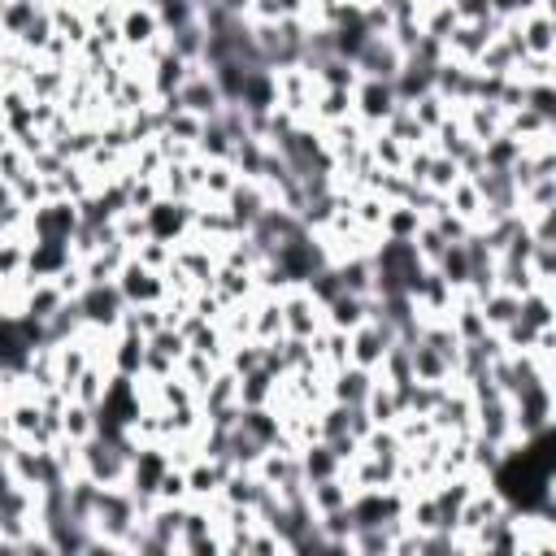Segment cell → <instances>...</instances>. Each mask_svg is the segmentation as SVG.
<instances>
[{
	"mask_svg": "<svg viewBox=\"0 0 556 556\" xmlns=\"http://www.w3.org/2000/svg\"><path fill=\"white\" fill-rule=\"evenodd\" d=\"M78 308H83V321H87L91 330H109V334H113V330L122 326L130 300H126L122 282L113 278V282H87L83 295H78Z\"/></svg>",
	"mask_w": 556,
	"mask_h": 556,
	"instance_id": "cell-1",
	"label": "cell"
},
{
	"mask_svg": "<svg viewBox=\"0 0 556 556\" xmlns=\"http://www.w3.org/2000/svg\"><path fill=\"white\" fill-rule=\"evenodd\" d=\"M165 39V26H161V13L152 0H126L122 4V48L130 52H148Z\"/></svg>",
	"mask_w": 556,
	"mask_h": 556,
	"instance_id": "cell-2",
	"label": "cell"
},
{
	"mask_svg": "<svg viewBox=\"0 0 556 556\" xmlns=\"http://www.w3.org/2000/svg\"><path fill=\"white\" fill-rule=\"evenodd\" d=\"M352 100H356V117H361L369 130H382V126L391 122V113L400 109L395 83H387V78H361L356 91H352Z\"/></svg>",
	"mask_w": 556,
	"mask_h": 556,
	"instance_id": "cell-3",
	"label": "cell"
},
{
	"mask_svg": "<svg viewBox=\"0 0 556 556\" xmlns=\"http://www.w3.org/2000/svg\"><path fill=\"white\" fill-rule=\"evenodd\" d=\"M404 61H408V52L391 35H369V43L356 52L361 78H387V83H395L400 70H404Z\"/></svg>",
	"mask_w": 556,
	"mask_h": 556,
	"instance_id": "cell-4",
	"label": "cell"
},
{
	"mask_svg": "<svg viewBox=\"0 0 556 556\" xmlns=\"http://www.w3.org/2000/svg\"><path fill=\"white\" fill-rule=\"evenodd\" d=\"M178 96H182V109L195 113V117H204V122L226 109V96H222V87H217V78H213V70L204 61L191 65V78L178 87Z\"/></svg>",
	"mask_w": 556,
	"mask_h": 556,
	"instance_id": "cell-5",
	"label": "cell"
},
{
	"mask_svg": "<svg viewBox=\"0 0 556 556\" xmlns=\"http://www.w3.org/2000/svg\"><path fill=\"white\" fill-rule=\"evenodd\" d=\"M222 204H226V213L235 217V226H239V230H252V226L261 222V213H265L274 200H269V191H265V182H261V178H239V182H235V191H230Z\"/></svg>",
	"mask_w": 556,
	"mask_h": 556,
	"instance_id": "cell-6",
	"label": "cell"
},
{
	"mask_svg": "<svg viewBox=\"0 0 556 556\" xmlns=\"http://www.w3.org/2000/svg\"><path fill=\"white\" fill-rule=\"evenodd\" d=\"M456 113H460V122H465V130H469L473 143H491L508 126V109L504 104H491V100H469Z\"/></svg>",
	"mask_w": 556,
	"mask_h": 556,
	"instance_id": "cell-7",
	"label": "cell"
},
{
	"mask_svg": "<svg viewBox=\"0 0 556 556\" xmlns=\"http://www.w3.org/2000/svg\"><path fill=\"white\" fill-rule=\"evenodd\" d=\"M374 382H378L374 369L348 361V365H339V369L330 374V400H339V404H365L369 391H374Z\"/></svg>",
	"mask_w": 556,
	"mask_h": 556,
	"instance_id": "cell-8",
	"label": "cell"
},
{
	"mask_svg": "<svg viewBox=\"0 0 556 556\" xmlns=\"http://www.w3.org/2000/svg\"><path fill=\"white\" fill-rule=\"evenodd\" d=\"M521 39H526V56H556V17H547L543 9H526L517 13Z\"/></svg>",
	"mask_w": 556,
	"mask_h": 556,
	"instance_id": "cell-9",
	"label": "cell"
},
{
	"mask_svg": "<svg viewBox=\"0 0 556 556\" xmlns=\"http://www.w3.org/2000/svg\"><path fill=\"white\" fill-rule=\"evenodd\" d=\"M374 317V295H356V291H339L330 304H326V321L339 326V330H356Z\"/></svg>",
	"mask_w": 556,
	"mask_h": 556,
	"instance_id": "cell-10",
	"label": "cell"
},
{
	"mask_svg": "<svg viewBox=\"0 0 556 556\" xmlns=\"http://www.w3.org/2000/svg\"><path fill=\"white\" fill-rule=\"evenodd\" d=\"M478 308H482V317H486L491 330H508L521 317V295L508 291V287H491L486 295H478Z\"/></svg>",
	"mask_w": 556,
	"mask_h": 556,
	"instance_id": "cell-11",
	"label": "cell"
},
{
	"mask_svg": "<svg viewBox=\"0 0 556 556\" xmlns=\"http://www.w3.org/2000/svg\"><path fill=\"white\" fill-rule=\"evenodd\" d=\"M352 113H356L352 91H343V87H321L317 100H313L308 122H317V126L326 130V126H334V122H343V117H352Z\"/></svg>",
	"mask_w": 556,
	"mask_h": 556,
	"instance_id": "cell-12",
	"label": "cell"
},
{
	"mask_svg": "<svg viewBox=\"0 0 556 556\" xmlns=\"http://www.w3.org/2000/svg\"><path fill=\"white\" fill-rule=\"evenodd\" d=\"M300 465H304V482H321V478L343 473V460H339V452H334L326 439L304 443V447H300Z\"/></svg>",
	"mask_w": 556,
	"mask_h": 556,
	"instance_id": "cell-13",
	"label": "cell"
},
{
	"mask_svg": "<svg viewBox=\"0 0 556 556\" xmlns=\"http://www.w3.org/2000/svg\"><path fill=\"white\" fill-rule=\"evenodd\" d=\"M426 226V213L408 200H395L387 208V222H382V239H417V230Z\"/></svg>",
	"mask_w": 556,
	"mask_h": 556,
	"instance_id": "cell-14",
	"label": "cell"
},
{
	"mask_svg": "<svg viewBox=\"0 0 556 556\" xmlns=\"http://www.w3.org/2000/svg\"><path fill=\"white\" fill-rule=\"evenodd\" d=\"M447 208H452V213H460V217H465V222H473V226L486 217V204H482V191H478V182H473V178H460V182L447 191Z\"/></svg>",
	"mask_w": 556,
	"mask_h": 556,
	"instance_id": "cell-15",
	"label": "cell"
},
{
	"mask_svg": "<svg viewBox=\"0 0 556 556\" xmlns=\"http://www.w3.org/2000/svg\"><path fill=\"white\" fill-rule=\"evenodd\" d=\"M382 130H391L400 143H408V148H421V143H430V130L417 122V113H413V104H400L395 113H391V122L382 126Z\"/></svg>",
	"mask_w": 556,
	"mask_h": 556,
	"instance_id": "cell-16",
	"label": "cell"
},
{
	"mask_svg": "<svg viewBox=\"0 0 556 556\" xmlns=\"http://www.w3.org/2000/svg\"><path fill=\"white\" fill-rule=\"evenodd\" d=\"M313 74H317L321 87H343V91H356V83H361V70H356V61H348V56H330V61H321Z\"/></svg>",
	"mask_w": 556,
	"mask_h": 556,
	"instance_id": "cell-17",
	"label": "cell"
},
{
	"mask_svg": "<svg viewBox=\"0 0 556 556\" xmlns=\"http://www.w3.org/2000/svg\"><path fill=\"white\" fill-rule=\"evenodd\" d=\"M48 0H4V39H22V30L43 13Z\"/></svg>",
	"mask_w": 556,
	"mask_h": 556,
	"instance_id": "cell-18",
	"label": "cell"
},
{
	"mask_svg": "<svg viewBox=\"0 0 556 556\" xmlns=\"http://www.w3.org/2000/svg\"><path fill=\"white\" fill-rule=\"evenodd\" d=\"M413 113H417V122H421V126L434 135V130H439V126H443V122H447L456 109H452V104H447L439 91H426L421 100H413Z\"/></svg>",
	"mask_w": 556,
	"mask_h": 556,
	"instance_id": "cell-19",
	"label": "cell"
},
{
	"mask_svg": "<svg viewBox=\"0 0 556 556\" xmlns=\"http://www.w3.org/2000/svg\"><path fill=\"white\" fill-rule=\"evenodd\" d=\"M135 256L148 265V269H156V274H165L169 265H174V243H165V239H143V243H135Z\"/></svg>",
	"mask_w": 556,
	"mask_h": 556,
	"instance_id": "cell-20",
	"label": "cell"
},
{
	"mask_svg": "<svg viewBox=\"0 0 556 556\" xmlns=\"http://www.w3.org/2000/svg\"><path fill=\"white\" fill-rule=\"evenodd\" d=\"M413 243H417V252H421V261H426V265H439V256L447 252V239H443V230H439L434 222H426V226L417 230V239H413Z\"/></svg>",
	"mask_w": 556,
	"mask_h": 556,
	"instance_id": "cell-21",
	"label": "cell"
},
{
	"mask_svg": "<svg viewBox=\"0 0 556 556\" xmlns=\"http://www.w3.org/2000/svg\"><path fill=\"white\" fill-rule=\"evenodd\" d=\"M526 222H530V230H534L539 243H556V204L543 208V213H534V217H526Z\"/></svg>",
	"mask_w": 556,
	"mask_h": 556,
	"instance_id": "cell-22",
	"label": "cell"
},
{
	"mask_svg": "<svg viewBox=\"0 0 556 556\" xmlns=\"http://www.w3.org/2000/svg\"><path fill=\"white\" fill-rule=\"evenodd\" d=\"M534 9H543V13H547V17H556V0H539V4H534Z\"/></svg>",
	"mask_w": 556,
	"mask_h": 556,
	"instance_id": "cell-23",
	"label": "cell"
}]
</instances>
